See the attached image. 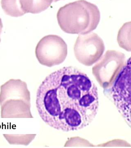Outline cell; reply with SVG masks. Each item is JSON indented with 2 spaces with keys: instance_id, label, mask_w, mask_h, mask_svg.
Returning <instances> with one entry per match:
<instances>
[{
  "instance_id": "cell-8",
  "label": "cell",
  "mask_w": 131,
  "mask_h": 148,
  "mask_svg": "<svg viewBox=\"0 0 131 148\" xmlns=\"http://www.w3.org/2000/svg\"><path fill=\"white\" fill-rule=\"evenodd\" d=\"M54 0H20L21 8L25 14H38L46 10Z\"/></svg>"
},
{
  "instance_id": "cell-3",
  "label": "cell",
  "mask_w": 131,
  "mask_h": 148,
  "mask_svg": "<svg viewBox=\"0 0 131 148\" xmlns=\"http://www.w3.org/2000/svg\"><path fill=\"white\" fill-rule=\"evenodd\" d=\"M0 89L1 118H33L31 110V93L26 82L10 79L2 85Z\"/></svg>"
},
{
  "instance_id": "cell-6",
  "label": "cell",
  "mask_w": 131,
  "mask_h": 148,
  "mask_svg": "<svg viewBox=\"0 0 131 148\" xmlns=\"http://www.w3.org/2000/svg\"><path fill=\"white\" fill-rule=\"evenodd\" d=\"M105 50L103 41L94 33L79 35L74 47L77 60L87 66H92L99 61Z\"/></svg>"
},
{
  "instance_id": "cell-7",
  "label": "cell",
  "mask_w": 131,
  "mask_h": 148,
  "mask_svg": "<svg viewBox=\"0 0 131 148\" xmlns=\"http://www.w3.org/2000/svg\"><path fill=\"white\" fill-rule=\"evenodd\" d=\"M125 62V55L122 52L108 50L93 67L92 73L101 85L105 86L115 80Z\"/></svg>"
},
{
  "instance_id": "cell-4",
  "label": "cell",
  "mask_w": 131,
  "mask_h": 148,
  "mask_svg": "<svg viewBox=\"0 0 131 148\" xmlns=\"http://www.w3.org/2000/svg\"><path fill=\"white\" fill-rule=\"evenodd\" d=\"M111 95L118 112L131 128V57L114 81Z\"/></svg>"
},
{
  "instance_id": "cell-13",
  "label": "cell",
  "mask_w": 131,
  "mask_h": 148,
  "mask_svg": "<svg viewBox=\"0 0 131 148\" xmlns=\"http://www.w3.org/2000/svg\"><path fill=\"white\" fill-rule=\"evenodd\" d=\"M60 1H62V0H54V2H57Z\"/></svg>"
},
{
  "instance_id": "cell-12",
  "label": "cell",
  "mask_w": 131,
  "mask_h": 148,
  "mask_svg": "<svg viewBox=\"0 0 131 148\" xmlns=\"http://www.w3.org/2000/svg\"><path fill=\"white\" fill-rule=\"evenodd\" d=\"M3 28V24L1 18H0V36H1V34L2 31V29ZM1 42V39L0 38V42Z\"/></svg>"
},
{
  "instance_id": "cell-1",
  "label": "cell",
  "mask_w": 131,
  "mask_h": 148,
  "mask_svg": "<svg viewBox=\"0 0 131 148\" xmlns=\"http://www.w3.org/2000/svg\"><path fill=\"white\" fill-rule=\"evenodd\" d=\"M36 104L45 124L64 132L89 125L96 116L98 88L89 77L72 66L48 75L37 90Z\"/></svg>"
},
{
  "instance_id": "cell-11",
  "label": "cell",
  "mask_w": 131,
  "mask_h": 148,
  "mask_svg": "<svg viewBox=\"0 0 131 148\" xmlns=\"http://www.w3.org/2000/svg\"><path fill=\"white\" fill-rule=\"evenodd\" d=\"M10 145H28L34 139L36 135H10L3 134Z\"/></svg>"
},
{
  "instance_id": "cell-9",
  "label": "cell",
  "mask_w": 131,
  "mask_h": 148,
  "mask_svg": "<svg viewBox=\"0 0 131 148\" xmlns=\"http://www.w3.org/2000/svg\"><path fill=\"white\" fill-rule=\"evenodd\" d=\"M118 45L128 51H131V21L123 24L117 36Z\"/></svg>"
},
{
  "instance_id": "cell-10",
  "label": "cell",
  "mask_w": 131,
  "mask_h": 148,
  "mask_svg": "<svg viewBox=\"0 0 131 148\" xmlns=\"http://www.w3.org/2000/svg\"><path fill=\"white\" fill-rule=\"evenodd\" d=\"M1 5L5 13L12 17H19L25 14L22 10L20 0H1Z\"/></svg>"
},
{
  "instance_id": "cell-5",
  "label": "cell",
  "mask_w": 131,
  "mask_h": 148,
  "mask_svg": "<svg viewBox=\"0 0 131 148\" xmlns=\"http://www.w3.org/2000/svg\"><path fill=\"white\" fill-rule=\"evenodd\" d=\"M67 45L61 37L49 35L41 38L35 49V55L39 63L51 67L60 65L67 58Z\"/></svg>"
},
{
  "instance_id": "cell-2",
  "label": "cell",
  "mask_w": 131,
  "mask_h": 148,
  "mask_svg": "<svg viewBox=\"0 0 131 148\" xmlns=\"http://www.w3.org/2000/svg\"><path fill=\"white\" fill-rule=\"evenodd\" d=\"M57 17L58 24L64 32L84 35L96 29L100 13L96 5L85 0H79L60 8Z\"/></svg>"
}]
</instances>
